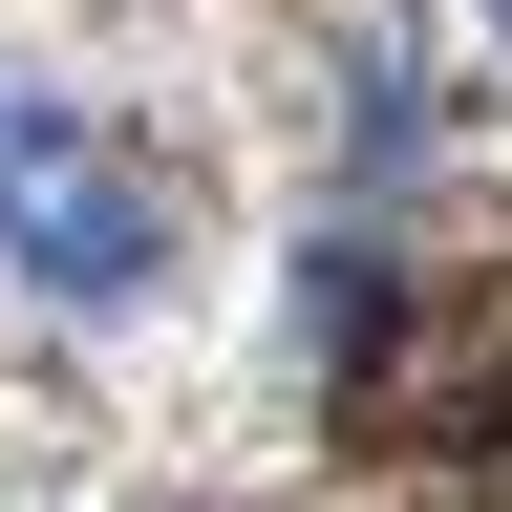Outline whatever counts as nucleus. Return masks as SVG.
Returning <instances> with one entry per match:
<instances>
[{
	"label": "nucleus",
	"mask_w": 512,
	"mask_h": 512,
	"mask_svg": "<svg viewBox=\"0 0 512 512\" xmlns=\"http://www.w3.org/2000/svg\"><path fill=\"white\" fill-rule=\"evenodd\" d=\"M320 427H342V470H470V491H512V278L342 299Z\"/></svg>",
	"instance_id": "1"
},
{
	"label": "nucleus",
	"mask_w": 512,
	"mask_h": 512,
	"mask_svg": "<svg viewBox=\"0 0 512 512\" xmlns=\"http://www.w3.org/2000/svg\"><path fill=\"white\" fill-rule=\"evenodd\" d=\"M0 256H22L43 299H150V278H171V192L107 171L22 64H0Z\"/></svg>",
	"instance_id": "2"
}]
</instances>
